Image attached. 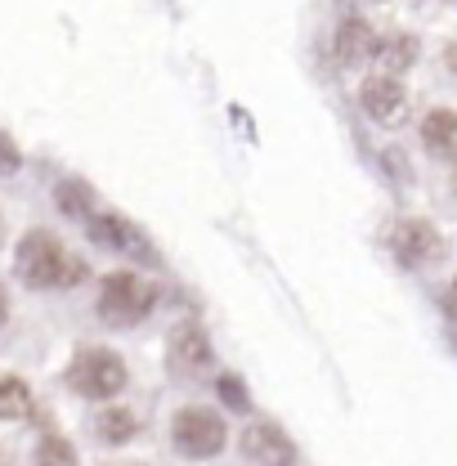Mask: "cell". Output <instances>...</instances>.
I'll use <instances>...</instances> for the list:
<instances>
[{
  "instance_id": "6da1fadb",
  "label": "cell",
  "mask_w": 457,
  "mask_h": 466,
  "mask_svg": "<svg viewBox=\"0 0 457 466\" xmlns=\"http://www.w3.org/2000/svg\"><path fill=\"white\" fill-rule=\"evenodd\" d=\"M14 265H18V279L36 291L76 288V283H86V274H90V265H86L81 256H72L55 233H46V229L23 233Z\"/></svg>"
},
{
  "instance_id": "7a4b0ae2",
  "label": "cell",
  "mask_w": 457,
  "mask_h": 466,
  "mask_svg": "<svg viewBox=\"0 0 457 466\" xmlns=\"http://www.w3.org/2000/svg\"><path fill=\"white\" fill-rule=\"evenodd\" d=\"M153 305H157V288L144 283V279L130 274V269L108 274L104 288H99V300H95V309H99V319H104L108 328H135L139 319L153 314Z\"/></svg>"
},
{
  "instance_id": "3957f363",
  "label": "cell",
  "mask_w": 457,
  "mask_h": 466,
  "mask_svg": "<svg viewBox=\"0 0 457 466\" xmlns=\"http://www.w3.org/2000/svg\"><path fill=\"white\" fill-rule=\"evenodd\" d=\"M67 386L86 400H117L126 390V363L113 350H81L67 368Z\"/></svg>"
},
{
  "instance_id": "277c9868",
  "label": "cell",
  "mask_w": 457,
  "mask_h": 466,
  "mask_svg": "<svg viewBox=\"0 0 457 466\" xmlns=\"http://www.w3.org/2000/svg\"><path fill=\"white\" fill-rule=\"evenodd\" d=\"M171 444L184 453V458H193V462L225 453V444H228L225 417H220V412H211V408H184V412H175Z\"/></svg>"
},
{
  "instance_id": "5b68a950",
  "label": "cell",
  "mask_w": 457,
  "mask_h": 466,
  "mask_svg": "<svg viewBox=\"0 0 457 466\" xmlns=\"http://www.w3.org/2000/svg\"><path fill=\"white\" fill-rule=\"evenodd\" d=\"M167 368L179 381H207L216 372V350L198 323H179L167 341Z\"/></svg>"
},
{
  "instance_id": "8992f818",
  "label": "cell",
  "mask_w": 457,
  "mask_h": 466,
  "mask_svg": "<svg viewBox=\"0 0 457 466\" xmlns=\"http://www.w3.org/2000/svg\"><path fill=\"white\" fill-rule=\"evenodd\" d=\"M391 251L400 256V265L408 269H421V265H435L440 256H444V238L435 225H426V220H400L395 229H391Z\"/></svg>"
},
{
  "instance_id": "52a82bcc",
  "label": "cell",
  "mask_w": 457,
  "mask_h": 466,
  "mask_svg": "<svg viewBox=\"0 0 457 466\" xmlns=\"http://www.w3.org/2000/svg\"><path fill=\"white\" fill-rule=\"evenodd\" d=\"M90 225V238L99 242V247H113V251H126V256H135V260H144V265H157V251H153V242L144 238V233L135 229L126 216H117V211H104V216H90L86 220Z\"/></svg>"
},
{
  "instance_id": "ba28073f",
  "label": "cell",
  "mask_w": 457,
  "mask_h": 466,
  "mask_svg": "<svg viewBox=\"0 0 457 466\" xmlns=\"http://www.w3.org/2000/svg\"><path fill=\"white\" fill-rule=\"evenodd\" d=\"M242 458L251 466H291L296 462V449H291V440H287L279 426H269V421H256V426H247L242 431Z\"/></svg>"
},
{
  "instance_id": "9c48e42d",
  "label": "cell",
  "mask_w": 457,
  "mask_h": 466,
  "mask_svg": "<svg viewBox=\"0 0 457 466\" xmlns=\"http://www.w3.org/2000/svg\"><path fill=\"white\" fill-rule=\"evenodd\" d=\"M359 99H363V113L372 116V121H381V126H395L408 108V90H403L400 76H368L363 81V90H359Z\"/></svg>"
},
{
  "instance_id": "30bf717a",
  "label": "cell",
  "mask_w": 457,
  "mask_h": 466,
  "mask_svg": "<svg viewBox=\"0 0 457 466\" xmlns=\"http://www.w3.org/2000/svg\"><path fill=\"white\" fill-rule=\"evenodd\" d=\"M372 50H377L372 27H368L363 18H350L341 27V36H337V55H341V63H359V58H368Z\"/></svg>"
},
{
  "instance_id": "8fae6325",
  "label": "cell",
  "mask_w": 457,
  "mask_h": 466,
  "mask_svg": "<svg viewBox=\"0 0 457 466\" xmlns=\"http://www.w3.org/2000/svg\"><path fill=\"white\" fill-rule=\"evenodd\" d=\"M32 412V386L23 377H0V421H23Z\"/></svg>"
},
{
  "instance_id": "7c38bea8",
  "label": "cell",
  "mask_w": 457,
  "mask_h": 466,
  "mask_svg": "<svg viewBox=\"0 0 457 466\" xmlns=\"http://www.w3.org/2000/svg\"><path fill=\"white\" fill-rule=\"evenodd\" d=\"M95 431H99V440H104V444H126V440L139 431V421H135V412H130V408H104V412H99V421H95Z\"/></svg>"
},
{
  "instance_id": "4fadbf2b",
  "label": "cell",
  "mask_w": 457,
  "mask_h": 466,
  "mask_svg": "<svg viewBox=\"0 0 457 466\" xmlns=\"http://www.w3.org/2000/svg\"><path fill=\"white\" fill-rule=\"evenodd\" d=\"M426 144L435 148V153H449L457 144V113H449V108H435V113L426 116Z\"/></svg>"
},
{
  "instance_id": "5bb4252c",
  "label": "cell",
  "mask_w": 457,
  "mask_h": 466,
  "mask_svg": "<svg viewBox=\"0 0 457 466\" xmlns=\"http://www.w3.org/2000/svg\"><path fill=\"white\" fill-rule=\"evenodd\" d=\"M55 198H58V207H63L67 216H76V220H90V216H95V211H90V188H86L81 179H63Z\"/></svg>"
},
{
  "instance_id": "9a60e30c",
  "label": "cell",
  "mask_w": 457,
  "mask_h": 466,
  "mask_svg": "<svg viewBox=\"0 0 457 466\" xmlns=\"http://www.w3.org/2000/svg\"><path fill=\"white\" fill-rule=\"evenodd\" d=\"M36 466H76V449L63 435H46L36 449Z\"/></svg>"
},
{
  "instance_id": "2e32d148",
  "label": "cell",
  "mask_w": 457,
  "mask_h": 466,
  "mask_svg": "<svg viewBox=\"0 0 457 466\" xmlns=\"http://www.w3.org/2000/svg\"><path fill=\"white\" fill-rule=\"evenodd\" d=\"M381 58H386V76H400V67L412 63V41H408V36H395L391 46H381Z\"/></svg>"
},
{
  "instance_id": "e0dca14e",
  "label": "cell",
  "mask_w": 457,
  "mask_h": 466,
  "mask_svg": "<svg viewBox=\"0 0 457 466\" xmlns=\"http://www.w3.org/2000/svg\"><path fill=\"white\" fill-rule=\"evenodd\" d=\"M216 386H220V400H225L228 408H238V412H242V408L251 404V400H247V390H242V381H238V377H220V381H216Z\"/></svg>"
},
{
  "instance_id": "ac0fdd59",
  "label": "cell",
  "mask_w": 457,
  "mask_h": 466,
  "mask_svg": "<svg viewBox=\"0 0 457 466\" xmlns=\"http://www.w3.org/2000/svg\"><path fill=\"white\" fill-rule=\"evenodd\" d=\"M18 167H23V157H18L14 139H9V135H0V175H14Z\"/></svg>"
},
{
  "instance_id": "d6986e66",
  "label": "cell",
  "mask_w": 457,
  "mask_h": 466,
  "mask_svg": "<svg viewBox=\"0 0 457 466\" xmlns=\"http://www.w3.org/2000/svg\"><path fill=\"white\" fill-rule=\"evenodd\" d=\"M444 309H449V319L457 323V279H453V288H449V296H444Z\"/></svg>"
},
{
  "instance_id": "ffe728a7",
  "label": "cell",
  "mask_w": 457,
  "mask_h": 466,
  "mask_svg": "<svg viewBox=\"0 0 457 466\" xmlns=\"http://www.w3.org/2000/svg\"><path fill=\"white\" fill-rule=\"evenodd\" d=\"M5 314H9V300H5V291H0V323H5Z\"/></svg>"
},
{
  "instance_id": "44dd1931",
  "label": "cell",
  "mask_w": 457,
  "mask_h": 466,
  "mask_svg": "<svg viewBox=\"0 0 457 466\" xmlns=\"http://www.w3.org/2000/svg\"><path fill=\"white\" fill-rule=\"evenodd\" d=\"M449 67H453V72H457V46H453V50H449Z\"/></svg>"
},
{
  "instance_id": "7402d4cb",
  "label": "cell",
  "mask_w": 457,
  "mask_h": 466,
  "mask_svg": "<svg viewBox=\"0 0 457 466\" xmlns=\"http://www.w3.org/2000/svg\"><path fill=\"white\" fill-rule=\"evenodd\" d=\"M0 242H5V225H0Z\"/></svg>"
}]
</instances>
